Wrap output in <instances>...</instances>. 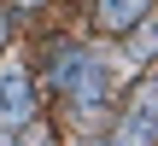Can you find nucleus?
Listing matches in <instances>:
<instances>
[{"label": "nucleus", "mask_w": 158, "mask_h": 146, "mask_svg": "<svg viewBox=\"0 0 158 146\" xmlns=\"http://www.w3.org/2000/svg\"><path fill=\"white\" fill-rule=\"evenodd\" d=\"M35 117V88L23 70H0V123H29Z\"/></svg>", "instance_id": "obj_2"}, {"label": "nucleus", "mask_w": 158, "mask_h": 146, "mask_svg": "<svg viewBox=\"0 0 158 146\" xmlns=\"http://www.w3.org/2000/svg\"><path fill=\"white\" fill-rule=\"evenodd\" d=\"M117 146H152V88H141V105H135V117H123Z\"/></svg>", "instance_id": "obj_4"}, {"label": "nucleus", "mask_w": 158, "mask_h": 146, "mask_svg": "<svg viewBox=\"0 0 158 146\" xmlns=\"http://www.w3.org/2000/svg\"><path fill=\"white\" fill-rule=\"evenodd\" d=\"M0 47H6V12H0Z\"/></svg>", "instance_id": "obj_6"}, {"label": "nucleus", "mask_w": 158, "mask_h": 146, "mask_svg": "<svg viewBox=\"0 0 158 146\" xmlns=\"http://www.w3.org/2000/svg\"><path fill=\"white\" fill-rule=\"evenodd\" d=\"M29 146H41V140H29Z\"/></svg>", "instance_id": "obj_8"}, {"label": "nucleus", "mask_w": 158, "mask_h": 146, "mask_svg": "<svg viewBox=\"0 0 158 146\" xmlns=\"http://www.w3.org/2000/svg\"><path fill=\"white\" fill-rule=\"evenodd\" d=\"M0 146H23V140H18V135H12V129H0Z\"/></svg>", "instance_id": "obj_5"}, {"label": "nucleus", "mask_w": 158, "mask_h": 146, "mask_svg": "<svg viewBox=\"0 0 158 146\" xmlns=\"http://www.w3.org/2000/svg\"><path fill=\"white\" fill-rule=\"evenodd\" d=\"M147 12H152V0H100L94 6L100 29H111V35H129L135 23H147Z\"/></svg>", "instance_id": "obj_3"}, {"label": "nucleus", "mask_w": 158, "mask_h": 146, "mask_svg": "<svg viewBox=\"0 0 158 146\" xmlns=\"http://www.w3.org/2000/svg\"><path fill=\"white\" fill-rule=\"evenodd\" d=\"M53 82H59L76 105H100V99H106V70H100V59L82 53V47H64V53L53 59Z\"/></svg>", "instance_id": "obj_1"}, {"label": "nucleus", "mask_w": 158, "mask_h": 146, "mask_svg": "<svg viewBox=\"0 0 158 146\" xmlns=\"http://www.w3.org/2000/svg\"><path fill=\"white\" fill-rule=\"evenodd\" d=\"M18 6H41V0H18Z\"/></svg>", "instance_id": "obj_7"}]
</instances>
